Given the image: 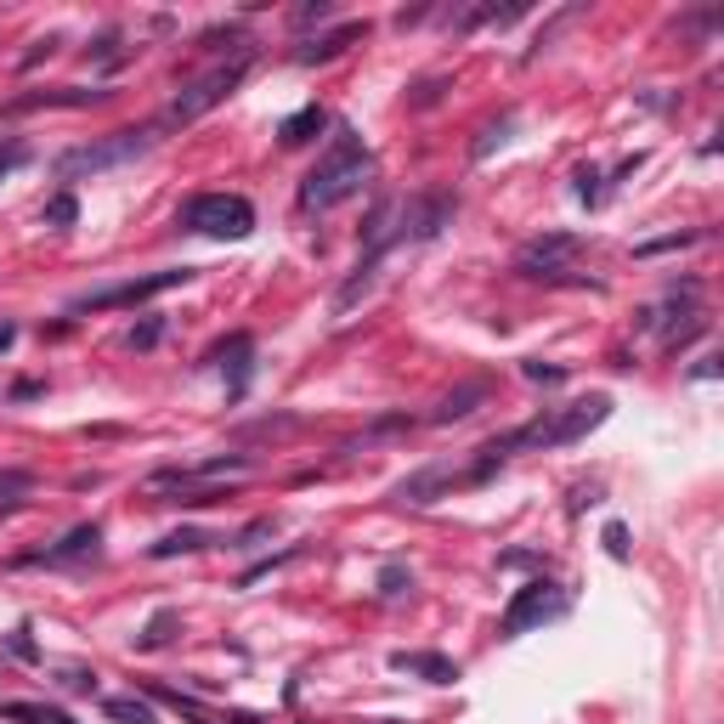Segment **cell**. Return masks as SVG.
Masks as SVG:
<instances>
[{"instance_id":"6da1fadb","label":"cell","mask_w":724,"mask_h":724,"mask_svg":"<svg viewBox=\"0 0 724 724\" xmlns=\"http://www.w3.org/2000/svg\"><path fill=\"white\" fill-rule=\"evenodd\" d=\"M369 182H374V153L362 148V137L351 125H335L328 153L317 159V171L301 182V210H335V205L357 199Z\"/></svg>"},{"instance_id":"7a4b0ae2","label":"cell","mask_w":724,"mask_h":724,"mask_svg":"<svg viewBox=\"0 0 724 724\" xmlns=\"http://www.w3.org/2000/svg\"><path fill=\"white\" fill-rule=\"evenodd\" d=\"M153 142H159V130H153V125L108 130V137H96V142H80V148H69V153H57V176H62V182L108 176V171H119V164H137Z\"/></svg>"},{"instance_id":"3957f363","label":"cell","mask_w":724,"mask_h":724,"mask_svg":"<svg viewBox=\"0 0 724 724\" xmlns=\"http://www.w3.org/2000/svg\"><path fill=\"white\" fill-rule=\"evenodd\" d=\"M249 470V453H215V458H199V465H171V470H153L148 476V492H159V504H215L221 492L210 481L221 476H244Z\"/></svg>"},{"instance_id":"277c9868","label":"cell","mask_w":724,"mask_h":724,"mask_svg":"<svg viewBox=\"0 0 724 724\" xmlns=\"http://www.w3.org/2000/svg\"><path fill=\"white\" fill-rule=\"evenodd\" d=\"M182 233H205L221 244H238L255 233V205L244 192H199V199L182 205Z\"/></svg>"},{"instance_id":"5b68a950","label":"cell","mask_w":724,"mask_h":724,"mask_svg":"<svg viewBox=\"0 0 724 724\" xmlns=\"http://www.w3.org/2000/svg\"><path fill=\"white\" fill-rule=\"evenodd\" d=\"M572 611V595L561 583H549V577H533V583H521L515 595H510V606H504V617H499V640H521V634H533V629H544V622H561Z\"/></svg>"},{"instance_id":"8992f818","label":"cell","mask_w":724,"mask_h":724,"mask_svg":"<svg viewBox=\"0 0 724 724\" xmlns=\"http://www.w3.org/2000/svg\"><path fill=\"white\" fill-rule=\"evenodd\" d=\"M249 62H255V51H238L233 62H215L210 74H199V80H187L182 91H176V103H171V125H192V119H205L210 108H221L226 96H233L238 85H244V74H249Z\"/></svg>"},{"instance_id":"52a82bcc","label":"cell","mask_w":724,"mask_h":724,"mask_svg":"<svg viewBox=\"0 0 724 724\" xmlns=\"http://www.w3.org/2000/svg\"><path fill=\"white\" fill-rule=\"evenodd\" d=\"M182 283H192V267H164V272L130 278V283H108V289H91V294H80V301H74L69 312L80 317V312H114V306H142V301H153V294H164V289H182Z\"/></svg>"},{"instance_id":"ba28073f","label":"cell","mask_w":724,"mask_h":724,"mask_svg":"<svg viewBox=\"0 0 724 724\" xmlns=\"http://www.w3.org/2000/svg\"><path fill=\"white\" fill-rule=\"evenodd\" d=\"M583 255V238L577 233H544V238H526L515 249V272L521 278H544V283H572L567 267Z\"/></svg>"},{"instance_id":"9c48e42d","label":"cell","mask_w":724,"mask_h":724,"mask_svg":"<svg viewBox=\"0 0 724 724\" xmlns=\"http://www.w3.org/2000/svg\"><path fill=\"white\" fill-rule=\"evenodd\" d=\"M453 215H458L453 192H442V187L413 192V199H402V238L408 244H431V238H442L453 226Z\"/></svg>"},{"instance_id":"30bf717a","label":"cell","mask_w":724,"mask_h":724,"mask_svg":"<svg viewBox=\"0 0 724 724\" xmlns=\"http://www.w3.org/2000/svg\"><path fill=\"white\" fill-rule=\"evenodd\" d=\"M96 554H103V526L85 521V526H74V533H62L57 544L17 554L12 567H85V561H96Z\"/></svg>"},{"instance_id":"8fae6325","label":"cell","mask_w":724,"mask_h":724,"mask_svg":"<svg viewBox=\"0 0 724 724\" xmlns=\"http://www.w3.org/2000/svg\"><path fill=\"white\" fill-rule=\"evenodd\" d=\"M606 419H611V397H583V402H572V408L544 419V447H572L588 431H600Z\"/></svg>"},{"instance_id":"7c38bea8","label":"cell","mask_w":724,"mask_h":724,"mask_svg":"<svg viewBox=\"0 0 724 724\" xmlns=\"http://www.w3.org/2000/svg\"><path fill=\"white\" fill-rule=\"evenodd\" d=\"M210 362H221V369H226V397H244V390H249V374H255V340H249V335H226V340L210 351Z\"/></svg>"},{"instance_id":"4fadbf2b","label":"cell","mask_w":724,"mask_h":724,"mask_svg":"<svg viewBox=\"0 0 724 724\" xmlns=\"http://www.w3.org/2000/svg\"><path fill=\"white\" fill-rule=\"evenodd\" d=\"M447 492H453V470H447V465H424V470H413L408 481H397V492H390V499H397V504H413V510H424V504L447 499Z\"/></svg>"},{"instance_id":"5bb4252c","label":"cell","mask_w":724,"mask_h":724,"mask_svg":"<svg viewBox=\"0 0 724 724\" xmlns=\"http://www.w3.org/2000/svg\"><path fill=\"white\" fill-rule=\"evenodd\" d=\"M362 35H369V23H340V28H328V35L294 46V62H301V69H312V62H335V57H340V51H351Z\"/></svg>"},{"instance_id":"9a60e30c","label":"cell","mask_w":724,"mask_h":724,"mask_svg":"<svg viewBox=\"0 0 724 724\" xmlns=\"http://www.w3.org/2000/svg\"><path fill=\"white\" fill-rule=\"evenodd\" d=\"M487 397H492V379H465V385H453L447 397L431 408V419H424V424H453V419H470Z\"/></svg>"},{"instance_id":"2e32d148","label":"cell","mask_w":724,"mask_h":724,"mask_svg":"<svg viewBox=\"0 0 724 724\" xmlns=\"http://www.w3.org/2000/svg\"><path fill=\"white\" fill-rule=\"evenodd\" d=\"M390 668H397V674H419L431 685H453L458 679V663L442 656V651H390Z\"/></svg>"},{"instance_id":"e0dca14e","label":"cell","mask_w":724,"mask_h":724,"mask_svg":"<svg viewBox=\"0 0 724 724\" xmlns=\"http://www.w3.org/2000/svg\"><path fill=\"white\" fill-rule=\"evenodd\" d=\"M103 91H80V85H62V91H35V96H12L7 108H0V119L12 114H28V108H91Z\"/></svg>"},{"instance_id":"ac0fdd59","label":"cell","mask_w":724,"mask_h":724,"mask_svg":"<svg viewBox=\"0 0 724 724\" xmlns=\"http://www.w3.org/2000/svg\"><path fill=\"white\" fill-rule=\"evenodd\" d=\"M215 544H226V538L199 533V526H176V533H164L148 554H153V561H176V554H199V549H215Z\"/></svg>"},{"instance_id":"d6986e66","label":"cell","mask_w":724,"mask_h":724,"mask_svg":"<svg viewBox=\"0 0 724 724\" xmlns=\"http://www.w3.org/2000/svg\"><path fill=\"white\" fill-rule=\"evenodd\" d=\"M323 125H328V114H323L317 103H306V108H294V114L278 125V142H283V148H306Z\"/></svg>"},{"instance_id":"ffe728a7","label":"cell","mask_w":724,"mask_h":724,"mask_svg":"<svg viewBox=\"0 0 724 724\" xmlns=\"http://www.w3.org/2000/svg\"><path fill=\"white\" fill-rule=\"evenodd\" d=\"M0 719L7 724H74L62 708H46V702H0Z\"/></svg>"},{"instance_id":"44dd1931","label":"cell","mask_w":724,"mask_h":724,"mask_svg":"<svg viewBox=\"0 0 724 724\" xmlns=\"http://www.w3.org/2000/svg\"><path fill=\"white\" fill-rule=\"evenodd\" d=\"M103 713H108V719H119V724H159V713H153V702H148V697H108V702H103Z\"/></svg>"},{"instance_id":"7402d4cb","label":"cell","mask_w":724,"mask_h":724,"mask_svg":"<svg viewBox=\"0 0 724 724\" xmlns=\"http://www.w3.org/2000/svg\"><path fill=\"white\" fill-rule=\"evenodd\" d=\"M148 702H164V708H176V713H182L187 724H210V713H205L199 702H192V697H187V690H171V685H153V690H148Z\"/></svg>"},{"instance_id":"603a6c76","label":"cell","mask_w":724,"mask_h":724,"mask_svg":"<svg viewBox=\"0 0 724 724\" xmlns=\"http://www.w3.org/2000/svg\"><path fill=\"white\" fill-rule=\"evenodd\" d=\"M171 634H176V611L164 606V611H153V622L137 634V645H142V651H159V645H171Z\"/></svg>"},{"instance_id":"cb8c5ba5","label":"cell","mask_w":724,"mask_h":724,"mask_svg":"<svg viewBox=\"0 0 724 724\" xmlns=\"http://www.w3.org/2000/svg\"><path fill=\"white\" fill-rule=\"evenodd\" d=\"M510 130H515V114H504V119H492V125H481V137H476V159H492V148H504L510 142Z\"/></svg>"},{"instance_id":"d4e9b609","label":"cell","mask_w":724,"mask_h":724,"mask_svg":"<svg viewBox=\"0 0 724 724\" xmlns=\"http://www.w3.org/2000/svg\"><path fill=\"white\" fill-rule=\"evenodd\" d=\"M226 46L249 51V40H244V28H238V23H226V28H210V35H199V51H226Z\"/></svg>"},{"instance_id":"484cf974","label":"cell","mask_w":724,"mask_h":724,"mask_svg":"<svg viewBox=\"0 0 724 724\" xmlns=\"http://www.w3.org/2000/svg\"><path fill=\"white\" fill-rule=\"evenodd\" d=\"M159 340H164V317H148V323H137V328L125 335V346H130V351H153Z\"/></svg>"},{"instance_id":"4316f807","label":"cell","mask_w":724,"mask_h":724,"mask_svg":"<svg viewBox=\"0 0 724 724\" xmlns=\"http://www.w3.org/2000/svg\"><path fill=\"white\" fill-rule=\"evenodd\" d=\"M408 588H413V572H408V567H397V561H390V567L379 572V595H385V600L408 595Z\"/></svg>"},{"instance_id":"83f0119b","label":"cell","mask_w":724,"mask_h":724,"mask_svg":"<svg viewBox=\"0 0 724 724\" xmlns=\"http://www.w3.org/2000/svg\"><path fill=\"white\" fill-rule=\"evenodd\" d=\"M46 221L51 226H74L80 221V199H74V192H57V199L46 205Z\"/></svg>"},{"instance_id":"f1b7e54d","label":"cell","mask_w":724,"mask_h":724,"mask_svg":"<svg viewBox=\"0 0 724 724\" xmlns=\"http://www.w3.org/2000/svg\"><path fill=\"white\" fill-rule=\"evenodd\" d=\"M335 17V0H306V7H294V28H312V23H328Z\"/></svg>"},{"instance_id":"f546056e","label":"cell","mask_w":724,"mask_h":724,"mask_svg":"<svg viewBox=\"0 0 724 724\" xmlns=\"http://www.w3.org/2000/svg\"><path fill=\"white\" fill-rule=\"evenodd\" d=\"M7 651L17 656V663H40V645H35V640H28V622H17V629H12V640H7Z\"/></svg>"},{"instance_id":"4dcf8cb0","label":"cell","mask_w":724,"mask_h":724,"mask_svg":"<svg viewBox=\"0 0 724 724\" xmlns=\"http://www.w3.org/2000/svg\"><path fill=\"white\" fill-rule=\"evenodd\" d=\"M702 233H668V238H651V244H640L634 255L645 260V255H663V249H685V244H697Z\"/></svg>"},{"instance_id":"1f68e13d","label":"cell","mask_w":724,"mask_h":724,"mask_svg":"<svg viewBox=\"0 0 724 724\" xmlns=\"http://www.w3.org/2000/svg\"><path fill=\"white\" fill-rule=\"evenodd\" d=\"M572 182H577V199H583V205H595V199H600V182H606V176L595 171V164H583V171H577Z\"/></svg>"},{"instance_id":"d6a6232c","label":"cell","mask_w":724,"mask_h":724,"mask_svg":"<svg viewBox=\"0 0 724 724\" xmlns=\"http://www.w3.org/2000/svg\"><path fill=\"white\" fill-rule=\"evenodd\" d=\"M606 554H611V561H629V526H622V521L606 526Z\"/></svg>"},{"instance_id":"836d02e7","label":"cell","mask_w":724,"mask_h":724,"mask_svg":"<svg viewBox=\"0 0 724 724\" xmlns=\"http://www.w3.org/2000/svg\"><path fill=\"white\" fill-rule=\"evenodd\" d=\"M17 164H28V148L23 142H0V182H7Z\"/></svg>"},{"instance_id":"e575fe53","label":"cell","mask_w":724,"mask_h":724,"mask_svg":"<svg viewBox=\"0 0 724 724\" xmlns=\"http://www.w3.org/2000/svg\"><path fill=\"white\" fill-rule=\"evenodd\" d=\"M521 374H526V379H538V385H561V379H567V369H554V362H526Z\"/></svg>"},{"instance_id":"d590c367","label":"cell","mask_w":724,"mask_h":724,"mask_svg":"<svg viewBox=\"0 0 724 724\" xmlns=\"http://www.w3.org/2000/svg\"><path fill=\"white\" fill-rule=\"evenodd\" d=\"M442 85H447V80H419V85L408 91V103H413V108H431L436 96H442Z\"/></svg>"},{"instance_id":"8d00e7d4","label":"cell","mask_w":724,"mask_h":724,"mask_svg":"<svg viewBox=\"0 0 724 724\" xmlns=\"http://www.w3.org/2000/svg\"><path fill=\"white\" fill-rule=\"evenodd\" d=\"M57 685H62V690H96V674H91V668H62Z\"/></svg>"},{"instance_id":"74e56055","label":"cell","mask_w":724,"mask_h":724,"mask_svg":"<svg viewBox=\"0 0 724 724\" xmlns=\"http://www.w3.org/2000/svg\"><path fill=\"white\" fill-rule=\"evenodd\" d=\"M719 374H724V362H719L713 351H708V357H697V369H690V379H697V385H702V379H719Z\"/></svg>"},{"instance_id":"f35d334b","label":"cell","mask_w":724,"mask_h":724,"mask_svg":"<svg viewBox=\"0 0 724 724\" xmlns=\"http://www.w3.org/2000/svg\"><path fill=\"white\" fill-rule=\"evenodd\" d=\"M583 504H600V487H577V499H572V515H577Z\"/></svg>"},{"instance_id":"ab89813d","label":"cell","mask_w":724,"mask_h":724,"mask_svg":"<svg viewBox=\"0 0 724 724\" xmlns=\"http://www.w3.org/2000/svg\"><path fill=\"white\" fill-rule=\"evenodd\" d=\"M12 397H17V402H23V397H40V379H17V385H12Z\"/></svg>"},{"instance_id":"60d3db41","label":"cell","mask_w":724,"mask_h":724,"mask_svg":"<svg viewBox=\"0 0 724 724\" xmlns=\"http://www.w3.org/2000/svg\"><path fill=\"white\" fill-rule=\"evenodd\" d=\"M12 340H17V328H12V323H0V351H12Z\"/></svg>"}]
</instances>
